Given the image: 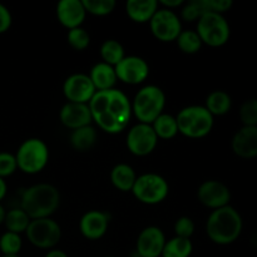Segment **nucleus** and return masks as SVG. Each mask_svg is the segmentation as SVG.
Listing matches in <instances>:
<instances>
[{
	"mask_svg": "<svg viewBox=\"0 0 257 257\" xmlns=\"http://www.w3.org/2000/svg\"><path fill=\"white\" fill-rule=\"evenodd\" d=\"M89 78L92 80L93 85L98 90H109L114 88L117 83V75H115L114 67L105 63H97L94 67L90 69Z\"/></svg>",
	"mask_w": 257,
	"mask_h": 257,
	"instance_id": "21",
	"label": "nucleus"
},
{
	"mask_svg": "<svg viewBox=\"0 0 257 257\" xmlns=\"http://www.w3.org/2000/svg\"><path fill=\"white\" fill-rule=\"evenodd\" d=\"M193 251V245L190 238L175 236L170 241H166L162 251V257H190Z\"/></svg>",
	"mask_w": 257,
	"mask_h": 257,
	"instance_id": "25",
	"label": "nucleus"
},
{
	"mask_svg": "<svg viewBox=\"0 0 257 257\" xmlns=\"http://www.w3.org/2000/svg\"><path fill=\"white\" fill-rule=\"evenodd\" d=\"M117 79L125 84L136 85L145 82L150 75V65L143 58L137 55L124 57L114 67Z\"/></svg>",
	"mask_w": 257,
	"mask_h": 257,
	"instance_id": "12",
	"label": "nucleus"
},
{
	"mask_svg": "<svg viewBox=\"0 0 257 257\" xmlns=\"http://www.w3.org/2000/svg\"><path fill=\"white\" fill-rule=\"evenodd\" d=\"M25 233L33 246L44 250H53L62 238V228L50 217L32 220Z\"/></svg>",
	"mask_w": 257,
	"mask_h": 257,
	"instance_id": "9",
	"label": "nucleus"
},
{
	"mask_svg": "<svg viewBox=\"0 0 257 257\" xmlns=\"http://www.w3.org/2000/svg\"><path fill=\"white\" fill-rule=\"evenodd\" d=\"M44 257H68L67 253L62 250H57V248H53V250L48 251V253Z\"/></svg>",
	"mask_w": 257,
	"mask_h": 257,
	"instance_id": "39",
	"label": "nucleus"
},
{
	"mask_svg": "<svg viewBox=\"0 0 257 257\" xmlns=\"http://www.w3.org/2000/svg\"><path fill=\"white\" fill-rule=\"evenodd\" d=\"M68 44L75 50L87 49L90 43V35L84 28H74V29L68 30L67 34Z\"/></svg>",
	"mask_w": 257,
	"mask_h": 257,
	"instance_id": "33",
	"label": "nucleus"
},
{
	"mask_svg": "<svg viewBox=\"0 0 257 257\" xmlns=\"http://www.w3.org/2000/svg\"><path fill=\"white\" fill-rule=\"evenodd\" d=\"M30 217L22 210V208H13L8 211L5 216L4 225L9 232H14L20 235L25 232L30 223Z\"/></svg>",
	"mask_w": 257,
	"mask_h": 257,
	"instance_id": "27",
	"label": "nucleus"
},
{
	"mask_svg": "<svg viewBox=\"0 0 257 257\" xmlns=\"http://www.w3.org/2000/svg\"><path fill=\"white\" fill-rule=\"evenodd\" d=\"M85 12L97 17H105L115 8L114 0H82Z\"/></svg>",
	"mask_w": 257,
	"mask_h": 257,
	"instance_id": "32",
	"label": "nucleus"
},
{
	"mask_svg": "<svg viewBox=\"0 0 257 257\" xmlns=\"http://www.w3.org/2000/svg\"><path fill=\"white\" fill-rule=\"evenodd\" d=\"M166 95L157 85H146L138 90L132 102V113L140 123L152 124L163 113Z\"/></svg>",
	"mask_w": 257,
	"mask_h": 257,
	"instance_id": "4",
	"label": "nucleus"
},
{
	"mask_svg": "<svg viewBox=\"0 0 257 257\" xmlns=\"http://www.w3.org/2000/svg\"><path fill=\"white\" fill-rule=\"evenodd\" d=\"M178 133L188 138H203L212 131L213 115L202 105H190L176 117Z\"/></svg>",
	"mask_w": 257,
	"mask_h": 257,
	"instance_id": "5",
	"label": "nucleus"
},
{
	"mask_svg": "<svg viewBox=\"0 0 257 257\" xmlns=\"http://www.w3.org/2000/svg\"><path fill=\"white\" fill-rule=\"evenodd\" d=\"M207 13L205 0H190L188 3L183 4L182 10H181V17L186 22H195Z\"/></svg>",
	"mask_w": 257,
	"mask_h": 257,
	"instance_id": "31",
	"label": "nucleus"
},
{
	"mask_svg": "<svg viewBox=\"0 0 257 257\" xmlns=\"http://www.w3.org/2000/svg\"><path fill=\"white\" fill-rule=\"evenodd\" d=\"M23 241L20 235L14 232H7L0 236V251L4 256H18L22 250Z\"/></svg>",
	"mask_w": 257,
	"mask_h": 257,
	"instance_id": "30",
	"label": "nucleus"
},
{
	"mask_svg": "<svg viewBox=\"0 0 257 257\" xmlns=\"http://www.w3.org/2000/svg\"><path fill=\"white\" fill-rule=\"evenodd\" d=\"M131 192L145 205H157L166 200L170 192V186L162 176L157 173H145L138 176Z\"/></svg>",
	"mask_w": 257,
	"mask_h": 257,
	"instance_id": "8",
	"label": "nucleus"
},
{
	"mask_svg": "<svg viewBox=\"0 0 257 257\" xmlns=\"http://www.w3.org/2000/svg\"><path fill=\"white\" fill-rule=\"evenodd\" d=\"M151 125H152L153 131L157 135L158 140L160 138L161 140H171V138L176 137V135L178 133L176 117L171 114H166V113H162Z\"/></svg>",
	"mask_w": 257,
	"mask_h": 257,
	"instance_id": "26",
	"label": "nucleus"
},
{
	"mask_svg": "<svg viewBox=\"0 0 257 257\" xmlns=\"http://www.w3.org/2000/svg\"><path fill=\"white\" fill-rule=\"evenodd\" d=\"M231 107H232V99L225 90H213L206 98L205 108L213 117L227 114Z\"/></svg>",
	"mask_w": 257,
	"mask_h": 257,
	"instance_id": "24",
	"label": "nucleus"
},
{
	"mask_svg": "<svg viewBox=\"0 0 257 257\" xmlns=\"http://www.w3.org/2000/svg\"><path fill=\"white\" fill-rule=\"evenodd\" d=\"M166 237L157 226H148L141 231L137 238V253L141 257H160L165 247Z\"/></svg>",
	"mask_w": 257,
	"mask_h": 257,
	"instance_id": "15",
	"label": "nucleus"
},
{
	"mask_svg": "<svg viewBox=\"0 0 257 257\" xmlns=\"http://www.w3.org/2000/svg\"><path fill=\"white\" fill-rule=\"evenodd\" d=\"M158 9L157 0H128L125 3V13L131 20L138 24L150 23Z\"/></svg>",
	"mask_w": 257,
	"mask_h": 257,
	"instance_id": "20",
	"label": "nucleus"
},
{
	"mask_svg": "<svg viewBox=\"0 0 257 257\" xmlns=\"http://www.w3.org/2000/svg\"><path fill=\"white\" fill-rule=\"evenodd\" d=\"M7 191H8L7 182L4 181V178L0 177V201L5 197V195H7Z\"/></svg>",
	"mask_w": 257,
	"mask_h": 257,
	"instance_id": "40",
	"label": "nucleus"
},
{
	"mask_svg": "<svg viewBox=\"0 0 257 257\" xmlns=\"http://www.w3.org/2000/svg\"><path fill=\"white\" fill-rule=\"evenodd\" d=\"M97 140V131H95V128L92 127V125H85V127L72 131L69 137L70 146H72L75 151H79V152L89 151L90 148L95 145Z\"/></svg>",
	"mask_w": 257,
	"mask_h": 257,
	"instance_id": "23",
	"label": "nucleus"
},
{
	"mask_svg": "<svg viewBox=\"0 0 257 257\" xmlns=\"http://www.w3.org/2000/svg\"><path fill=\"white\" fill-rule=\"evenodd\" d=\"M183 4H185L183 0H161V2H158V5H162L165 9H170V10H173L175 8L181 7V5Z\"/></svg>",
	"mask_w": 257,
	"mask_h": 257,
	"instance_id": "38",
	"label": "nucleus"
},
{
	"mask_svg": "<svg viewBox=\"0 0 257 257\" xmlns=\"http://www.w3.org/2000/svg\"><path fill=\"white\" fill-rule=\"evenodd\" d=\"M95 93L97 89L93 85L89 75L83 73L69 75L63 84V94L68 102L88 104Z\"/></svg>",
	"mask_w": 257,
	"mask_h": 257,
	"instance_id": "13",
	"label": "nucleus"
},
{
	"mask_svg": "<svg viewBox=\"0 0 257 257\" xmlns=\"http://www.w3.org/2000/svg\"><path fill=\"white\" fill-rule=\"evenodd\" d=\"M202 44L212 48H218L228 42L231 35L230 24L222 14L207 13L197 20L196 28Z\"/></svg>",
	"mask_w": 257,
	"mask_h": 257,
	"instance_id": "7",
	"label": "nucleus"
},
{
	"mask_svg": "<svg viewBox=\"0 0 257 257\" xmlns=\"http://www.w3.org/2000/svg\"><path fill=\"white\" fill-rule=\"evenodd\" d=\"M12 22L13 18L9 9L0 3V34L9 30V28L12 27Z\"/></svg>",
	"mask_w": 257,
	"mask_h": 257,
	"instance_id": "37",
	"label": "nucleus"
},
{
	"mask_svg": "<svg viewBox=\"0 0 257 257\" xmlns=\"http://www.w3.org/2000/svg\"><path fill=\"white\" fill-rule=\"evenodd\" d=\"M105 257H114V256H105Z\"/></svg>",
	"mask_w": 257,
	"mask_h": 257,
	"instance_id": "43",
	"label": "nucleus"
},
{
	"mask_svg": "<svg viewBox=\"0 0 257 257\" xmlns=\"http://www.w3.org/2000/svg\"><path fill=\"white\" fill-rule=\"evenodd\" d=\"M59 205V191L49 183H38L23 192L20 208L29 216L30 220H38L50 217Z\"/></svg>",
	"mask_w": 257,
	"mask_h": 257,
	"instance_id": "3",
	"label": "nucleus"
},
{
	"mask_svg": "<svg viewBox=\"0 0 257 257\" xmlns=\"http://www.w3.org/2000/svg\"><path fill=\"white\" fill-rule=\"evenodd\" d=\"M242 227L241 215L236 208L228 205L211 212L206 222V233L217 245H230L240 237Z\"/></svg>",
	"mask_w": 257,
	"mask_h": 257,
	"instance_id": "2",
	"label": "nucleus"
},
{
	"mask_svg": "<svg viewBox=\"0 0 257 257\" xmlns=\"http://www.w3.org/2000/svg\"><path fill=\"white\" fill-rule=\"evenodd\" d=\"M151 32L161 42H175L182 32V24L173 10L160 8L150 22Z\"/></svg>",
	"mask_w": 257,
	"mask_h": 257,
	"instance_id": "10",
	"label": "nucleus"
},
{
	"mask_svg": "<svg viewBox=\"0 0 257 257\" xmlns=\"http://www.w3.org/2000/svg\"><path fill=\"white\" fill-rule=\"evenodd\" d=\"M195 232V223L187 216H182L175 223V233L177 237L191 238Z\"/></svg>",
	"mask_w": 257,
	"mask_h": 257,
	"instance_id": "36",
	"label": "nucleus"
},
{
	"mask_svg": "<svg viewBox=\"0 0 257 257\" xmlns=\"http://www.w3.org/2000/svg\"><path fill=\"white\" fill-rule=\"evenodd\" d=\"M100 57H102L103 63L115 67L124 55V48L118 40L108 39L100 47Z\"/></svg>",
	"mask_w": 257,
	"mask_h": 257,
	"instance_id": "28",
	"label": "nucleus"
},
{
	"mask_svg": "<svg viewBox=\"0 0 257 257\" xmlns=\"http://www.w3.org/2000/svg\"><path fill=\"white\" fill-rule=\"evenodd\" d=\"M197 197L203 206L212 210H218L230 205L231 192L227 186L221 181L208 180L201 183Z\"/></svg>",
	"mask_w": 257,
	"mask_h": 257,
	"instance_id": "14",
	"label": "nucleus"
},
{
	"mask_svg": "<svg viewBox=\"0 0 257 257\" xmlns=\"http://www.w3.org/2000/svg\"><path fill=\"white\" fill-rule=\"evenodd\" d=\"M5 216H7V211H5V208L0 205V225H3V223H4Z\"/></svg>",
	"mask_w": 257,
	"mask_h": 257,
	"instance_id": "41",
	"label": "nucleus"
},
{
	"mask_svg": "<svg viewBox=\"0 0 257 257\" xmlns=\"http://www.w3.org/2000/svg\"><path fill=\"white\" fill-rule=\"evenodd\" d=\"M158 137L152 125L138 123L133 125L127 135V147L132 155L145 157L151 155L157 147Z\"/></svg>",
	"mask_w": 257,
	"mask_h": 257,
	"instance_id": "11",
	"label": "nucleus"
},
{
	"mask_svg": "<svg viewBox=\"0 0 257 257\" xmlns=\"http://www.w3.org/2000/svg\"><path fill=\"white\" fill-rule=\"evenodd\" d=\"M87 12L82 0H60L57 5V18L68 30L79 28L85 19Z\"/></svg>",
	"mask_w": 257,
	"mask_h": 257,
	"instance_id": "17",
	"label": "nucleus"
},
{
	"mask_svg": "<svg viewBox=\"0 0 257 257\" xmlns=\"http://www.w3.org/2000/svg\"><path fill=\"white\" fill-rule=\"evenodd\" d=\"M109 226V217L102 211L92 210L82 216L79 230L88 240H99L105 235Z\"/></svg>",
	"mask_w": 257,
	"mask_h": 257,
	"instance_id": "18",
	"label": "nucleus"
},
{
	"mask_svg": "<svg viewBox=\"0 0 257 257\" xmlns=\"http://www.w3.org/2000/svg\"><path fill=\"white\" fill-rule=\"evenodd\" d=\"M240 119L245 127H257V99L251 98L242 103L240 108Z\"/></svg>",
	"mask_w": 257,
	"mask_h": 257,
	"instance_id": "34",
	"label": "nucleus"
},
{
	"mask_svg": "<svg viewBox=\"0 0 257 257\" xmlns=\"http://www.w3.org/2000/svg\"><path fill=\"white\" fill-rule=\"evenodd\" d=\"M231 147L236 156L245 160L257 157V127H242L233 135Z\"/></svg>",
	"mask_w": 257,
	"mask_h": 257,
	"instance_id": "19",
	"label": "nucleus"
},
{
	"mask_svg": "<svg viewBox=\"0 0 257 257\" xmlns=\"http://www.w3.org/2000/svg\"><path fill=\"white\" fill-rule=\"evenodd\" d=\"M93 120L104 132L115 135L127 128L132 117V103L127 95L115 88L98 90L88 103Z\"/></svg>",
	"mask_w": 257,
	"mask_h": 257,
	"instance_id": "1",
	"label": "nucleus"
},
{
	"mask_svg": "<svg viewBox=\"0 0 257 257\" xmlns=\"http://www.w3.org/2000/svg\"><path fill=\"white\" fill-rule=\"evenodd\" d=\"M18 168L27 175H35L45 168L49 161V148L44 141L39 138L25 140L18 148Z\"/></svg>",
	"mask_w": 257,
	"mask_h": 257,
	"instance_id": "6",
	"label": "nucleus"
},
{
	"mask_svg": "<svg viewBox=\"0 0 257 257\" xmlns=\"http://www.w3.org/2000/svg\"><path fill=\"white\" fill-rule=\"evenodd\" d=\"M59 119L64 127L74 131L85 125H90L93 118L88 104L68 102L60 109Z\"/></svg>",
	"mask_w": 257,
	"mask_h": 257,
	"instance_id": "16",
	"label": "nucleus"
},
{
	"mask_svg": "<svg viewBox=\"0 0 257 257\" xmlns=\"http://www.w3.org/2000/svg\"><path fill=\"white\" fill-rule=\"evenodd\" d=\"M176 42L181 52L185 54H196L202 47V42L196 30H182Z\"/></svg>",
	"mask_w": 257,
	"mask_h": 257,
	"instance_id": "29",
	"label": "nucleus"
},
{
	"mask_svg": "<svg viewBox=\"0 0 257 257\" xmlns=\"http://www.w3.org/2000/svg\"><path fill=\"white\" fill-rule=\"evenodd\" d=\"M3 257H20V256L18 255V256H3Z\"/></svg>",
	"mask_w": 257,
	"mask_h": 257,
	"instance_id": "42",
	"label": "nucleus"
},
{
	"mask_svg": "<svg viewBox=\"0 0 257 257\" xmlns=\"http://www.w3.org/2000/svg\"><path fill=\"white\" fill-rule=\"evenodd\" d=\"M136 180H137V175L135 170L127 163H119L110 171V181L113 186L122 192L132 191Z\"/></svg>",
	"mask_w": 257,
	"mask_h": 257,
	"instance_id": "22",
	"label": "nucleus"
},
{
	"mask_svg": "<svg viewBox=\"0 0 257 257\" xmlns=\"http://www.w3.org/2000/svg\"><path fill=\"white\" fill-rule=\"evenodd\" d=\"M17 168L18 163L15 155L9 152H0V177H9L17 171Z\"/></svg>",
	"mask_w": 257,
	"mask_h": 257,
	"instance_id": "35",
	"label": "nucleus"
}]
</instances>
